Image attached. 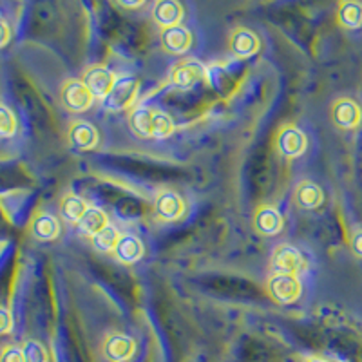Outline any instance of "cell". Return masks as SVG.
Listing matches in <instances>:
<instances>
[{
    "instance_id": "obj_1",
    "label": "cell",
    "mask_w": 362,
    "mask_h": 362,
    "mask_svg": "<svg viewBox=\"0 0 362 362\" xmlns=\"http://www.w3.org/2000/svg\"><path fill=\"white\" fill-rule=\"evenodd\" d=\"M268 293L279 305H290L299 297L300 284L292 274H276L268 279Z\"/></svg>"
},
{
    "instance_id": "obj_2",
    "label": "cell",
    "mask_w": 362,
    "mask_h": 362,
    "mask_svg": "<svg viewBox=\"0 0 362 362\" xmlns=\"http://www.w3.org/2000/svg\"><path fill=\"white\" fill-rule=\"evenodd\" d=\"M136 90H138V83L131 76L125 78H118L112 86L111 93L103 98V107L107 111H122V109L129 107L136 98Z\"/></svg>"
},
{
    "instance_id": "obj_3",
    "label": "cell",
    "mask_w": 362,
    "mask_h": 362,
    "mask_svg": "<svg viewBox=\"0 0 362 362\" xmlns=\"http://www.w3.org/2000/svg\"><path fill=\"white\" fill-rule=\"evenodd\" d=\"M95 96L90 95L86 83L78 82V80H71L64 86L62 89V103L69 111L82 112L93 105Z\"/></svg>"
},
{
    "instance_id": "obj_4",
    "label": "cell",
    "mask_w": 362,
    "mask_h": 362,
    "mask_svg": "<svg viewBox=\"0 0 362 362\" xmlns=\"http://www.w3.org/2000/svg\"><path fill=\"white\" fill-rule=\"evenodd\" d=\"M115 82L116 80L111 71L100 66L90 67L86 73V78H83V83L95 98H105L111 93Z\"/></svg>"
},
{
    "instance_id": "obj_5",
    "label": "cell",
    "mask_w": 362,
    "mask_h": 362,
    "mask_svg": "<svg viewBox=\"0 0 362 362\" xmlns=\"http://www.w3.org/2000/svg\"><path fill=\"white\" fill-rule=\"evenodd\" d=\"M272 267H274L276 274H292V276H296V272L303 267V255L296 247L281 245L272 255Z\"/></svg>"
},
{
    "instance_id": "obj_6",
    "label": "cell",
    "mask_w": 362,
    "mask_h": 362,
    "mask_svg": "<svg viewBox=\"0 0 362 362\" xmlns=\"http://www.w3.org/2000/svg\"><path fill=\"white\" fill-rule=\"evenodd\" d=\"M103 351L111 362H125L134 354V342L124 334H112L105 341Z\"/></svg>"
},
{
    "instance_id": "obj_7",
    "label": "cell",
    "mask_w": 362,
    "mask_h": 362,
    "mask_svg": "<svg viewBox=\"0 0 362 362\" xmlns=\"http://www.w3.org/2000/svg\"><path fill=\"white\" fill-rule=\"evenodd\" d=\"M277 148L281 151L283 156L296 158L305 153L306 138L305 134L296 127H284L279 132V140H277Z\"/></svg>"
},
{
    "instance_id": "obj_8",
    "label": "cell",
    "mask_w": 362,
    "mask_h": 362,
    "mask_svg": "<svg viewBox=\"0 0 362 362\" xmlns=\"http://www.w3.org/2000/svg\"><path fill=\"white\" fill-rule=\"evenodd\" d=\"M332 116H334L335 125H339L341 129H355L361 122V109L354 100L342 98L335 102Z\"/></svg>"
},
{
    "instance_id": "obj_9",
    "label": "cell",
    "mask_w": 362,
    "mask_h": 362,
    "mask_svg": "<svg viewBox=\"0 0 362 362\" xmlns=\"http://www.w3.org/2000/svg\"><path fill=\"white\" fill-rule=\"evenodd\" d=\"M69 144L80 151L95 148L98 144V132L95 125H90L89 122H74L69 129Z\"/></svg>"
},
{
    "instance_id": "obj_10",
    "label": "cell",
    "mask_w": 362,
    "mask_h": 362,
    "mask_svg": "<svg viewBox=\"0 0 362 362\" xmlns=\"http://www.w3.org/2000/svg\"><path fill=\"white\" fill-rule=\"evenodd\" d=\"M161 42H163V47L167 51L174 54H181L189 51L192 38H190V33L183 25H170V28L163 29Z\"/></svg>"
},
{
    "instance_id": "obj_11",
    "label": "cell",
    "mask_w": 362,
    "mask_h": 362,
    "mask_svg": "<svg viewBox=\"0 0 362 362\" xmlns=\"http://www.w3.org/2000/svg\"><path fill=\"white\" fill-rule=\"evenodd\" d=\"M230 49L235 57L248 58L257 53L259 40L252 33L250 29H238L230 38Z\"/></svg>"
},
{
    "instance_id": "obj_12",
    "label": "cell",
    "mask_w": 362,
    "mask_h": 362,
    "mask_svg": "<svg viewBox=\"0 0 362 362\" xmlns=\"http://www.w3.org/2000/svg\"><path fill=\"white\" fill-rule=\"evenodd\" d=\"M183 214V202L176 192H161L156 199V216L165 221H174Z\"/></svg>"
},
{
    "instance_id": "obj_13",
    "label": "cell",
    "mask_w": 362,
    "mask_h": 362,
    "mask_svg": "<svg viewBox=\"0 0 362 362\" xmlns=\"http://www.w3.org/2000/svg\"><path fill=\"white\" fill-rule=\"evenodd\" d=\"M203 67L196 62H183L173 69V83L177 89H190L199 82Z\"/></svg>"
},
{
    "instance_id": "obj_14",
    "label": "cell",
    "mask_w": 362,
    "mask_h": 362,
    "mask_svg": "<svg viewBox=\"0 0 362 362\" xmlns=\"http://www.w3.org/2000/svg\"><path fill=\"white\" fill-rule=\"evenodd\" d=\"M255 230L263 235H276L283 226V219L276 209L272 206H261L254 219Z\"/></svg>"
},
{
    "instance_id": "obj_15",
    "label": "cell",
    "mask_w": 362,
    "mask_h": 362,
    "mask_svg": "<svg viewBox=\"0 0 362 362\" xmlns=\"http://www.w3.org/2000/svg\"><path fill=\"white\" fill-rule=\"evenodd\" d=\"M115 255L116 259L122 261V263H136L144 255V245L134 235H122L116 243Z\"/></svg>"
},
{
    "instance_id": "obj_16",
    "label": "cell",
    "mask_w": 362,
    "mask_h": 362,
    "mask_svg": "<svg viewBox=\"0 0 362 362\" xmlns=\"http://www.w3.org/2000/svg\"><path fill=\"white\" fill-rule=\"evenodd\" d=\"M60 225L51 214H38L31 223V234L38 241H53L58 238Z\"/></svg>"
},
{
    "instance_id": "obj_17",
    "label": "cell",
    "mask_w": 362,
    "mask_h": 362,
    "mask_svg": "<svg viewBox=\"0 0 362 362\" xmlns=\"http://www.w3.org/2000/svg\"><path fill=\"white\" fill-rule=\"evenodd\" d=\"M322 199V190L319 189V185L312 183V181H305V183H300L296 190V202L300 209L306 210H313L317 206H321Z\"/></svg>"
},
{
    "instance_id": "obj_18",
    "label": "cell",
    "mask_w": 362,
    "mask_h": 362,
    "mask_svg": "<svg viewBox=\"0 0 362 362\" xmlns=\"http://www.w3.org/2000/svg\"><path fill=\"white\" fill-rule=\"evenodd\" d=\"M107 226V216L105 212L96 206H90L86 210V214L82 216V219L78 221V230L83 235H95L98 234L102 228Z\"/></svg>"
},
{
    "instance_id": "obj_19",
    "label": "cell",
    "mask_w": 362,
    "mask_h": 362,
    "mask_svg": "<svg viewBox=\"0 0 362 362\" xmlns=\"http://www.w3.org/2000/svg\"><path fill=\"white\" fill-rule=\"evenodd\" d=\"M153 17L163 28H170V25H177L181 18V8L180 4L173 2V0H161L154 6Z\"/></svg>"
},
{
    "instance_id": "obj_20",
    "label": "cell",
    "mask_w": 362,
    "mask_h": 362,
    "mask_svg": "<svg viewBox=\"0 0 362 362\" xmlns=\"http://www.w3.org/2000/svg\"><path fill=\"white\" fill-rule=\"evenodd\" d=\"M153 116L154 112L148 111L147 107L134 109L129 116V125L138 136L148 138V136H153Z\"/></svg>"
},
{
    "instance_id": "obj_21",
    "label": "cell",
    "mask_w": 362,
    "mask_h": 362,
    "mask_svg": "<svg viewBox=\"0 0 362 362\" xmlns=\"http://www.w3.org/2000/svg\"><path fill=\"white\" fill-rule=\"evenodd\" d=\"M339 22L346 29H357L362 25V6L357 2H342L339 8Z\"/></svg>"
},
{
    "instance_id": "obj_22",
    "label": "cell",
    "mask_w": 362,
    "mask_h": 362,
    "mask_svg": "<svg viewBox=\"0 0 362 362\" xmlns=\"http://www.w3.org/2000/svg\"><path fill=\"white\" fill-rule=\"evenodd\" d=\"M86 202L78 196H66L60 205V212H62L64 219L69 223H78L82 219V216L86 214Z\"/></svg>"
},
{
    "instance_id": "obj_23",
    "label": "cell",
    "mask_w": 362,
    "mask_h": 362,
    "mask_svg": "<svg viewBox=\"0 0 362 362\" xmlns=\"http://www.w3.org/2000/svg\"><path fill=\"white\" fill-rule=\"evenodd\" d=\"M118 230H116L115 226H105L98 234L93 235V245H95L96 250L100 252H111L116 248V243H118Z\"/></svg>"
},
{
    "instance_id": "obj_24",
    "label": "cell",
    "mask_w": 362,
    "mask_h": 362,
    "mask_svg": "<svg viewBox=\"0 0 362 362\" xmlns=\"http://www.w3.org/2000/svg\"><path fill=\"white\" fill-rule=\"evenodd\" d=\"M174 124L169 115L165 112H154L153 116V136L154 138H167L173 134Z\"/></svg>"
},
{
    "instance_id": "obj_25",
    "label": "cell",
    "mask_w": 362,
    "mask_h": 362,
    "mask_svg": "<svg viewBox=\"0 0 362 362\" xmlns=\"http://www.w3.org/2000/svg\"><path fill=\"white\" fill-rule=\"evenodd\" d=\"M15 132H17V118L4 103H0V138H11Z\"/></svg>"
},
{
    "instance_id": "obj_26",
    "label": "cell",
    "mask_w": 362,
    "mask_h": 362,
    "mask_svg": "<svg viewBox=\"0 0 362 362\" xmlns=\"http://www.w3.org/2000/svg\"><path fill=\"white\" fill-rule=\"evenodd\" d=\"M22 351H24V362H47V351L38 341H25Z\"/></svg>"
},
{
    "instance_id": "obj_27",
    "label": "cell",
    "mask_w": 362,
    "mask_h": 362,
    "mask_svg": "<svg viewBox=\"0 0 362 362\" xmlns=\"http://www.w3.org/2000/svg\"><path fill=\"white\" fill-rule=\"evenodd\" d=\"M0 362H24V351L17 346H6L0 354Z\"/></svg>"
},
{
    "instance_id": "obj_28",
    "label": "cell",
    "mask_w": 362,
    "mask_h": 362,
    "mask_svg": "<svg viewBox=\"0 0 362 362\" xmlns=\"http://www.w3.org/2000/svg\"><path fill=\"white\" fill-rule=\"evenodd\" d=\"M11 328H13L11 313H9L8 308L0 306V335L9 334V332H11Z\"/></svg>"
},
{
    "instance_id": "obj_29",
    "label": "cell",
    "mask_w": 362,
    "mask_h": 362,
    "mask_svg": "<svg viewBox=\"0 0 362 362\" xmlns=\"http://www.w3.org/2000/svg\"><path fill=\"white\" fill-rule=\"evenodd\" d=\"M9 38H11V31H9L8 24L0 21V47H4L9 42Z\"/></svg>"
},
{
    "instance_id": "obj_30",
    "label": "cell",
    "mask_w": 362,
    "mask_h": 362,
    "mask_svg": "<svg viewBox=\"0 0 362 362\" xmlns=\"http://www.w3.org/2000/svg\"><path fill=\"white\" fill-rule=\"evenodd\" d=\"M351 248H354L355 254L362 257V230L355 232L354 234V238H351Z\"/></svg>"
},
{
    "instance_id": "obj_31",
    "label": "cell",
    "mask_w": 362,
    "mask_h": 362,
    "mask_svg": "<svg viewBox=\"0 0 362 362\" xmlns=\"http://www.w3.org/2000/svg\"><path fill=\"white\" fill-rule=\"evenodd\" d=\"M306 362H328V361H325V358L315 357V358H308V361H306Z\"/></svg>"
}]
</instances>
